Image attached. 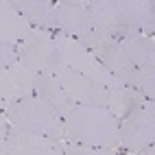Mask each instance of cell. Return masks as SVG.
Listing matches in <instances>:
<instances>
[{"instance_id": "obj_1", "label": "cell", "mask_w": 155, "mask_h": 155, "mask_svg": "<svg viewBox=\"0 0 155 155\" xmlns=\"http://www.w3.org/2000/svg\"><path fill=\"white\" fill-rule=\"evenodd\" d=\"M64 142L118 149L120 122L103 105H77L64 118Z\"/></svg>"}, {"instance_id": "obj_2", "label": "cell", "mask_w": 155, "mask_h": 155, "mask_svg": "<svg viewBox=\"0 0 155 155\" xmlns=\"http://www.w3.org/2000/svg\"><path fill=\"white\" fill-rule=\"evenodd\" d=\"M2 114L9 127L64 142V118L37 96H28L18 103H11L2 109Z\"/></svg>"}, {"instance_id": "obj_3", "label": "cell", "mask_w": 155, "mask_h": 155, "mask_svg": "<svg viewBox=\"0 0 155 155\" xmlns=\"http://www.w3.org/2000/svg\"><path fill=\"white\" fill-rule=\"evenodd\" d=\"M53 39H55L57 53H59V59H61V66H66L70 70L79 72V74L87 77L90 81H94V83L101 85V87L120 85L116 81V77L94 57V53L87 50L81 42H77L74 37H68L64 33H59V31H55Z\"/></svg>"}, {"instance_id": "obj_4", "label": "cell", "mask_w": 155, "mask_h": 155, "mask_svg": "<svg viewBox=\"0 0 155 155\" xmlns=\"http://www.w3.org/2000/svg\"><path fill=\"white\" fill-rule=\"evenodd\" d=\"M18 64H22L35 74H55L61 66L53 33L42 28H31L28 35L18 46Z\"/></svg>"}, {"instance_id": "obj_5", "label": "cell", "mask_w": 155, "mask_h": 155, "mask_svg": "<svg viewBox=\"0 0 155 155\" xmlns=\"http://www.w3.org/2000/svg\"><path fill=\"white\" fill-rule=\"evenodd\" d=\"M155 142V101H147L129 118L120 120V153H140Z\"/></svg>"}, {"instance_id": "obj_6", "label": "cell", "mask_w": 155, "mask_h": 155, "mask_svg": "<svg viewBox=\"0 0 155 155\" xmlns=\"http://www.w3.org/2000/svg\"><path fill=\"white\" fill-rule=\"evenodd\" d=\"M55 22L57 31L68 37L83 39L92 31V20H90V9L87 0H57L55 2Z\"/></svg>"}, {"instance_id": "obj_7", "label": "cell", "mask_w": 155, "mask_h": 155, "mask_svg": "<svg viewBox=\"0 0 155 155\" xmlns=\"http://www.w3.org/2000/svg\"><path fill=\"white\" fill-rule=\"evenodd\" d=\"M28 96H35V72L18 61L0 70V109Z\"/></svg>"}, {"instance_id": "obj_8", "label": "cell", "mask_w": 155, "mask_h": 155, "mask_svg": "<svg viewBox=\"0 0 155 155\" xmlns=\"http://www.w3.org/2000/svg\"><path fill=\"white\" fill-rule=\"evenodd\" d=\"M53 77L59 81V85L64 87V92L77 105H103L105 103V87L96 85L94 81H90L87 77L79 74L74 70H70L66 66H59Z\"/></svg>"}, {"instance_id": "obj_9", "label": "cell", "mask_w": 155, "mask_h": 155, "mask_svg": "<svg viewBox=\"0 0 155 155\" xmlns=\"http://www.w3.org/2000/svg\"><path fill=\"white\" fill-rule=\"evenodd\" d=\"M2 155H64V142L9 127Z\"/></svg>"}, {"instance_id": "obj_10", "label": "cell", "mask_w": 155, "mask_h": 155, "mask_svg": "<svg viewBox=\"0 0 155 155\" xmlns=\"http://www.w3.org/2000/svg\"><path fill=\"white\" fill-rule=\"evenodd\" d=\"M149 98L140 94L138 90H131L127 85H114V87H105V107L118 122L129 118L133 111H138Z\"/></svg>"}, {"instance_id": "obj_11", "label": "cell", "mask_w": 155, "mask_h": 155, "mask_svg": "<svg viewBox=\"0 0 155 155\" xmlns=\"http://www.w3.org/2000/svg\"><path fill=\"white\" fill-rule=\"evenodd\" d=\"M90 50L94 53V57L101 61V64L116 77L118 83L129 74V72L136 70V66L129 61V57L125 55V50H122L118 39H98Z\"/></svg>"}, {"instance_id": "obj_12", "label": "cell", "mask_w": 155, "mask_h": 155, "mask_svg": "<svg viewBox=\"0 0 155 155\" xmlns=\"http://www.w3.org/2000/svg\"><path fill=\"white\" fill-rule=\"evenodd\" d=\"M11 5L28 22L31 28H42V31H48V33L57 31L53 0H11Z\"/></svg>"}, {"instance_id": "obj_13", "label": "cell", "mask_w": 155, "mask_h": 155, "mask_svg": "<svg viewBox=\"0 0 155 155\" xmlns=\"http://www.w3.org/2000/svg\"><path fill=\"white\" fill-rule=\"evenodd\" d=\"M35 96L44 101L48 107H53L61 118H66L77 107V103L64 92V87L53 74H35Z\"/></svg>"}, {"instance_id": "obj_14", "label": "cell", "mask_w": 155, "mask_h": 155, "mask_svg": "<svg viewBox=\"0 0 155 155\" xmlns=\"http://www.w3.org/2000/svg\"><path fill=\"white\" fill-rule=\"evenodd\" d=\"M129 26L138 35H153L155 28V5L151 0H120Z\"/></svg>"}, {"instance_id": "obj_15", "label": "cell", "mask_w": 155, "mask_h": 155, "mask_svg": "<svg viewBox=\"0 0 155 155\" xmlns=\"http://www.w3.org/2000/svg\"><path fill=\"white\" fill-rule=\"evenodd\" d=\"M28 22L13 9L11 0H0V42L18 46L28 35Z\"/></svg>"}, {"instance_id": "obj_16", "label": "cell", "mask_w": 155, "mask_h": 155, "mask_svg": "<svg viewBox=\"0 0 155 155\" xmlns=\"http://www.w3.org/2000/svg\"><path fill=\"white\" fill-rule=\"evenodd\" d=\"M125 55L136 68H155V37L153 35H133L118 39Z\"/></svg>"}, {"instance_id": "obj_17", "label": "cell", "mask_w": 155, "mask_h": 155, "mask_svg": "<svg viewBox=\"0 0 155 155\" xmlns=\"http://www.w3.org/2000/svg\"><path fill=\"white\" fill-rule=\"evenodd\" d=\"M120 85L138 90L140 94H144L147 98L155 101V72H153V68H136L120 81Z\"/></svg>"}, {"instance_id": "obj_18", "label": "cell", "mask_w": 155, "mask_h": 155, "mask_svg": "<svg viewBox=\"0 0 155 155\" xmlns=\"http://www.w3.org/2000/svg\"><path fill=\"white\" fill-rule=\"evenodd\" d=\"M64 155H122L118 149H101V147H83V144L64 142Z\"/></svg>"}, {"instance_id": "obj_19", "label": "cell", "mask_w": 155, "mask_h": 155, "mask_svg": "<svg viewBox=\"0 0 155 155\" xmlns=\"http://www.w3.org/2000/svg\"><path fill=\"white\" fill-rule=\"evenodd\" d=\"M18 61V48L11 46V44H5V42H0V70L7 68V66H11Z\"/></svg>"}, {"instance_id": "obj_20", "label": "cell", "mask_w": 155, "mask_h": 155, "mask_svg": "<svg viewBox=\"0 0 155 155\" xmlns=\"http://www.w3.org/2000/svg\"><path fill=\"white\" fill-rule=\"evenodd\" d=\"M7 133H9V122L5 118L2 109H0V155L5 153V140H7Z\"/></svg>"}, {"instance_id": "obj_21", "label": "cell", "mask_w": 155, "mask_h": 155, "mask_svg": "<svg viewBox=\"0 0 155 155\" xmlns=\"http://www.w3.org/2000/svg\"><path fill=\"white\" fill-rule=\"evenodd\" d=\"M138 155H155V149H153V144H151V147H147V149H142Z\"/></svg>"}, {"instance_id": "obj_22", "label": "cell", "mask_w": 155, "mask_h": 155, "mask_svg": "<svg viewBox=\"0 0 155 155\" xmlns=\"http://www.w3.org/2000/svg\"><path fill=\"white\" fill-rule=\"evenodd\" d=\"M125 155H136V153H125Z\"/></svg>"}]
</instances>
